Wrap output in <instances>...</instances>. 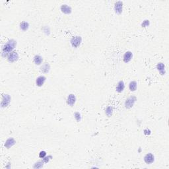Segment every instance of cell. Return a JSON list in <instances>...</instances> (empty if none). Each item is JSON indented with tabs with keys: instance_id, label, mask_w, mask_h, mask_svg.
Wrapping results in <instances>:
<instances>
[{
	"instance_id": "1",
	"label": "cell",
	"mask_w": 169,
	"mask_h": 169,
	"mask_svg": "<svg viewBox=\"0 0 169 169\" xmlns=\"http://www.w3.org/2000/svg\"><path fill=\"white\" fill-rule=\"evenodd\" d=\"M17 46V41L13 40V39H11L9 41H8L5 44V45L3 46L2 50V55L3 58L7 57L8 56L11 52H12L14 48L16 47Z\"/></svg>"
},
{
	"instance_id": "2",
	"label": "cell",
	"mask_w": 169,
	"mask_h": 169,
	"mask_svg": "<svg viewBox=\"0 0 169 169\" xmlns=\"http://www.w3.org/2000/svg\"><path fill=\"white\" fill-rule=\"evenodd\" d=\"M137 98L135 96H131L130 97L127 98V99L125 101V107H126L127 109H130L134 105L135 102H136Z\"/></svg>"
},
{
	"instance_id": "3",
	"label": "cell",
	"mask_w": 169,
	"mask_h": 169,
	"mask_svg": "<svg viewBox=\"0 0 169 169\" xmlns=\"http://www.w3.org/2000/svg\"><path fill=\"white\" fill-rule=\"evenodd\" d=\"M81 42H82V38L79 36H74V37L71 39L70 41V43L71 44L72 47H74V48H78V47L80 45H81Z\"/></svg>"
},
{
	"instance_id": "4",
	"label": "cell",
	"mask_w": 169,
	"mask_h": 169,
	"mask_svg": "<svg viewBox=\"0 0 169 169\" xmlns=\"http://www.w3.org/2000/svg\"><path fill=\"white\" fill-rule=\"evenodd\" d=\"M11 102V96L9 94H5L3 96L2 102H1V107L2 108H5Z\"/></svg>"
},
{
	"instance_id": "5",
	"label": "cell",
	"mask_w": 169,
	"mask_h": 169,
	"mask_svg": "<svg viewBox=\"0 0 169 169\" xmlns=\"http://www.w3.org/2000/svg\"><path fill=\"white\" fill-rule=\"evenodd\" d=\"M19 54L17 52L13 51L12 52H11L10 54L8 55L7 56V60L8 61L11 62V63H13L19 60Z\"/></svg>"
},
{
	"instance_id": "6",
	"label": "cell",
	"mask_w": 169,
	"mask_h": 169,
	"mask_svg": "<svg viewBox=\"0 0 169 169\" xmlns=\"http://www.w3.org/2000/svg\"><path fill=\"white\" fill-rule=\"evenodd\" d=\"M123 3L122 2H117L114 4V11L118 15H120L122 13Z\"/></svg>"
},
{
	"instance_id": "7",
	"label": "cell",
	"mask_w": 169,
	"mask_h": 169,
	"mask_svg": "<svg viewBox=\"0 0 169 169\" xmlns=\"http://www.w3.org/2000/svg\"><path fill=\"white\" fill-rule=\"evenodd\" d=\"M75 102H76V96H75V94H69L67 99V104L70 106H73L75 104Z\"/></svg>"
},
{
	"instance_id": "8",
	"label": "cell",
	"mask_w": 169,
	"mask_h": 169,
	"mask_svg": "<svg viewBox=\"0 0 169 169\" xmlns=\"http://www.w3.org/2000/svg\"><path fill=\"white\" fill-rule=\"evenodd\" d=\"M144 161L146 164H151L155 161V157L152 153H148L144 157Z\"/></svg>"
},
{
	"instance_id": "9",
	"label": "cell",
	"mask_w": 169,
	"mask_h": 169,
	"mask_svg": "<svg viewBox=\"0 0 169 169\" xmlns=\"http://www.w3.org/2000/svg\"><path fill=\"white\" fill-rule=\"evenodd\" d=\"M60 9H61V12L65 14H67V15L70 14L72 11L71 7L66 4L62 5L61 6V7H60Z\"/></svg>"
},
{
	"instance_id": "10",
	"label": "cell",
	"mask_w": 169,
	"mask_h": 169,
	"mask_svg": "<svg viewBox=\"0 0 169 169\" xmlns=\"http://www.w3.org/2000/svg\"><path fill=\"white\" fill-rule=\"evenodd\" d=\"M132 58H133V54L130 51L126 52L124 54V57H123V60H124V61L125 63L130 62Z\"/></svg>"
},
{
	"instance_id": "11",
	"label": "cell",
	"mask_w": 169,
	"mask_h": 169,
	"mask_svg": "<svg viewBox=\"0 0 169 169\" xmlns=\"http://www.w3.org/2000/svg\"><path fill=\"white\" fill-rule=\"evenodd\" d=\"M16 143V141L14 139V138H10L7 139L5 143V147L7 149H10L11 147H13L15 144Z\"/></svg>"
},
{
	"instance_id": "12",
	"label": "cell",
	"mask_w": 169,
	"mask_h": 169,
	"mask_svg": "<svg viewBox=\"0 0 169 169\" xmlns=\"http://www.w3.org/2000/svg\"><path fill=\"white\" fill-rule=\"evenodd\" d=\"M46 77L45 76H39L36 80V84L38 87H42L46 81Z\"/></svg>"
},
{
	"instance_id": "13",
	"label": "cell",
	"mask_w": 169,
	"mask_h": 169,
	"mask_svg": "<svg viewBox=\"0 0 169 169\" xmlns=\"http://www.w3.org/2000/svg\"><path fill=\"white\" fill-rule=\"evenodd\" d=\"M125 88V84L124 82L122 80V81H120L118 83L116 86V90L118 93H122L123 92V91L124 90Z\"/></svg>"
},
{
	"instance_id": "14",
	"label": "cell",
	"mask_w": 169,
	"mask_h": 169,
	"mask_svg": "<svg viewBox=\"0 0 169 169\" xmlns=\"http://www.w3.org/2000/svg\"><path fill=\"white\" fill-rule=\"evenodd\" d=\"M50 69V66L48 63H44L41 67V70L44 74H47L48 73Z\"/></svg>"
},
{
	"instance_id": "15",
	"label": "cell",
	"mask_w": 169,
	"mask_h": 169,
	"mask_svg": "<svg viewBox=\"0 0 169 169\" xmlns=\"http://www.w3.org/2000/svg\"><path fill=\"white\" fill-rule=\"evenodd\" d=\"M157 69L159 71L160 74L161 75H165V66L164 63H158L157 65Z\"/></svg>"
},
{
	"instance_id": "16",
	"label": "cell",
	"mask_w": 169,
	"mask_h": 169,
	"mask_svg": "<svg viewBox=\"0 0 169 169\" xmlns=\"http://www.w3.org/2000/svg\"><path fill=\"white\" fill-rule=\"evenodd\" d=\"M42 61H43V58H42V56L39 55H36L34 57V62L36 65L37 66H40L41 65V63H42Z\"/></svg>"
},
{
	"instance_id": "17",
	"label": "cell",
	"mask_w": 169,
	"mask_h": 169,
	"mask_svg": "<svg viewBox=\"0 0 169 169\" xmlns=\"http://www.w3.org/2000/svg\"><path fill=\"white\" fill-rule=\"evenodd\" d=\"M19 27L21 30H23V31H26V30H28L29 28V22H27V21H23V22L20 23Z\"/></svg>"
},
{
	"instance_id": "18",
	"label": "cell",
	"mask_w": 169,
	"mask_h": 169,
	"mask_svg": "<svg viewBox=\"0 0 169 169\" xmlns=\"http://www.w3.org/2000/svg\"><path fill=\"white\" fill-rule=\"evenodd\" d=\"M138 87V83L135 81H132L129 84V88L131 91H135Z\"/></svg>"
},
{
	"instance_id": "19",
	"label": "cell",
	"mask_w": 169,
	"mask_h": 169,
	"mask_svg": "<svg viewBox=\"0 0 169 169\" xmlns=\"http://www.w3.org/2000/svg\"><path fill=\"white\" fill-rule=\"evenodd\" d=\"M112 112H113V108L110 106H108L106 109V112H105L106 116L108 117H110L112 115Z\"/></svg>"
},
{
	"instance_id": "20",
	"label": "cell",
	"mask_w": 169,
	"mask_h": 169,
	"mask_svg": "<svg viewBox=\"0 0 169 169\" xmlns=\"http://www.w3.org/2000/svg\"><path fill=\"white\" fill-rule=\"evenodd\" d=\"M44 163L43 162V160H42V161L37 162V163H35V165H34V166H33V168H42V166H43Z\"/></svg>"
},
{
	"instance_id": "21",
	"label": "cell",
	"mask_w": 169,
	"mask_h": 169,
	"mask_svg": "<svg viewBox=\"0 0 169 169\" xmlns=\"http://www.w3.org/2000/svg\"><path fill=\"white\" fill-rule=\"evenodd\" d=\"M74 117H75V120H77V122H79L81 120V114H80L79 112H75L74 113Z\"/></svg>"
},
{
	"instance_id": "22",
	"label": "cell",
	"mask_w": 169,
	"mask_h": 169,
	"mask_svg": "<svg viewBox=\"0 0 169 169\" xmlns=\"http://www.w3.org/2000/svg\"><path fill=\"white\" fill-rule=\"evenodd\" d=\"M52 158V157L50 155V156H48V157H45L44 158H43V159H42V160H43V162L44 163H48V162H49V160H50Z\"/></svg>"
},
{
	"instance_id": "23",
	"label": "cell",
	"mask_w": 169,
	"mask_h": 169,
	"mask_svg": "<svg viewBox=\"0 0 169 169\" xmlns=\"http://www.w3.org/2000/svg\"><path fill=\"white\" fill-rule=\"evenodd\" d=\"M149 24L150 22L149 20H145V21L142 22L141 26H142V27H148V26L149 25Z\"/></svg>"
},
{
	"instance_id": "24",
	"label": "cell",
	"mask_w": 169,
	"mask_h": 169,
	"mask_svg": "<svg viewBox=\"0 0 169 169\" xmlns=\"http://www.w3.org/2000/svg\"><path fill=\"white\" fill-rule=\"evenodd\" d=\"M46 152L44 151H41L40 153H39V157L41 158V159H43V158H44V157H46Z\"/></svg>"
},
{
	"instance_id": "25",
	"label": "cell",
	"mask_w": 169,
	"mask_h": 169,
	"mask_svg": "<svg viewBox=\"0 0 169 169\" xmlns=\"http://www.w3.org/2000/svg\"><path fill=\"white\" fill-rule=\"evenodd\" d=\"M143 133L145 135H149L151 134V132L150 130H149V129H146V130H145L143 131Z\"/></svg>"
}]
</instances>
